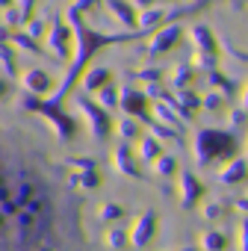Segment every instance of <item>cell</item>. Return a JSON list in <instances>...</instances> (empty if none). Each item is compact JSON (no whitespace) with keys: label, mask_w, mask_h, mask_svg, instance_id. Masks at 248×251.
Instances as JSON below:
<instances>
[{"label":"cell","mask_w":248,"mask_h":251,"mask_svg":"<svg viewBox=\"0 0 248 251\" xmlns=\"http://www.w3.org/2000/svg\"><path fill=\"white\" fill-rule=\"evenodd\" d=\"M0 251H89L83 198L50 136L0 106Z\"/></svg>","instance_id":"cell-1"},{"label":"cell","mask_w":248,"mask_h":251,"mask_svg":"<svg viewBox=\"0 0 248 251\" xmlns=\"http://www.w3.org/2000/svg\"><path fill=\"white\" fill-rule=\"evenodd\" d=\"M213 3H227V6H236V9H248V0H213Z\"/></svg>","instance_id":"cell-2"}]
</instances>
